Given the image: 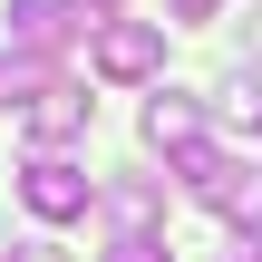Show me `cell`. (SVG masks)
I'll list each match as a JSON object with an SVG mask.
<instances>
[{
	"label": "cell",
	"instance_id": "1",
	"mask_svg": "<svg viewBox=\"0 0 262 262\" xmlns=\"http://www.w3.org/2000/svg\"><path fill=\"white\" fill-rule=\"evenodd\" d=\"M107 29V10L97 0H10V58H58L68 39H97Z\"/></svg>",
	"mask_w": 262,
	"mask_h": 262
},
{
	"label": "cell",
	"instance_id": "4",
	"mask_svg": "<svg viewBox=\"0 0 262 262\" xmlns=\"http://www.w3.org/2000/svg\"><path fill=\"white\" fill-rule=\"evenodd\" d=\"M88 58H97V78H156L165 68V29L156 19H107Z\"/></svg>",
	"mask_w": 262,
	"mask_h": 262
},
{
	"label": "cell",
	"instance_id": "6",
	"mask_svg": "<svg viewBox=\"0 0 262 262\" xmlns=\"http://www.w3.org/2000/svg\"><path fill=\"white\" fill-rule=\"evenodd\" d=\"M146 146L175 156V165L204 156V146H214V136H204V107H194V97H146Z\"/></svg>",
	"mask_w": 262,
	"mask_h": 262
},
{
	"label": "cell",
	"instance_id": "7",
	"mask_svg": "<svg viewBox=\"0 0 262 262\" xmlns=\"http://www.w3.org/2000/svg\"><path fill=\"white\" fill-rule=\"evenodd\" d=\"M97 214L117 224V243H156V214H165V194H156L146 175H126V185H97Z\"/></svg>",
	"mask_w": 262,
	"mask_h": 262
},
{
	"label": "cell",
	"instance_id": "2",
	"mask_svg": "<svg viewBox=\"0 0 262 262\" xmlns=\"http://www.w3.org/2000/svg\"><path fill=\"white\" fill-rule=\"evenodd\" d=\"M175 175H185L194 204H214V214H233V224H262V175H253V165H233V156L204 146V156H185Z\"/></svg>",
	"mask_w": 262,
	"mask_h": 262
},
{
	"label": "cell",
	"instance_id": "5",
	"mask_svg": "<svg viewBox=\"0 0 262 262\" xmlns=\"http://www.w3.org/2000/svg\"><path fill=\"white\" fill-rule=\"evenodd\" d=\"M19 126H29V146H39V156H58V146L88 126V97H78L68 78H39V88L19 97Z\"/></svg>",
	"mask_w": 262,
	"mask_h": 262
},
{
	"label": "cell",
	"instance_id": "10",
	"mask_svg": "<svg viewBox=\"0 0 262 262\" xmlns=\"http://www.w3.org/2000/svg\"><path fill=\"white\" fill-rule=\"evenodd\" d=\"M97 10H117V0H97Z\"/></svg>",
	"mask_w": 262,
	"mask_h": 262
},
{
	"label": "cell",
	"instance_id": "3",
	"mask_svg": "<svg viewBox=\"0 0 262 262\" xmlns=\"http://www.w3.org/2000/svg\"><path fill=\"white\" fill-rule=\"evenodd\" d=\"M19 204H29L39 224H78V214L97 204V185H88V165H68V156H29V165H19Z\"/></svg>",
	"mask_w": 262,
	"mask_h": 262
},
{
	"label": "cell",
	"instance_id": "8",
	"mask_svg": "<svg viewBox=\"0 0 262 262\" xmlns=\"http://www.w3.org/2000/svg\"><path fill=\"white\" fill-rule=\"evenodd\" d=\"M224 262H262V233H233V243H224Z\"/></svg>",
	"mask_w": 262,
	"mask_h": 262
},
{
	"label": "cell",
	"instance_id": "9",
	"mask_svg": "<svg viewBox=\"0 0 262 262\" xmlns=\"http://www.w3.org/2000/svg\"><path fill=\"white\" fill-rule=\"evenodd\" d=\"M214 10H224V0H175V19H214Z\"/></svg>",
	"mask_w": 262,
	"mask_h": 262
}]
</instances>
